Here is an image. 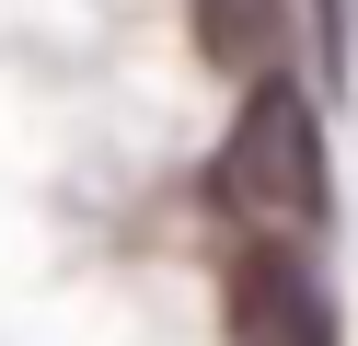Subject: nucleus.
Segmentation results:
<instances>
[{
	"label": "nucleus",
	"mask_w": 358,
	"mask_h": 346,
	"mask_svg": "<svg viewBox=\"0 0 358 346\" xmlns=\"http://www.w3.org/2000/svg\"><path fill=\"white\" fill-rule=\"evenodd\" d=\"M208 208L220 219H243L255 243H312L335 208V173H324V115L301 104V92L266 69L255 92H243L231 138L208 150Z\"/></svg>",
	"instance_id": "nucleus-1"
},
{
	"label": "nucleus",
	"mask_w": 358,
	"mask_h": 346,
	"mask_svg": "<svg viewBox=\"0 0 358 346\" xmlns=\"http://www.w3.org/2000/svg\"><path fill=\"white\" fill-rule=\"evenodd\" d=\"M220 300H231V346H347L301 243H243L231 277H220Z\"/></svg>",
	"instance_id": "nucleus-2"
},
{
	"label": "nucleus",
	"mask_w": 358,
	"mask_h": 346,
	"mask_svg": "<svg viewBox=\"0 0 358 346\" xmlns=\"http://www.w3.org/2000/svg\"><path fill=\"white\" fill-rule=\"evenodd\" d=\"M196 46L220 69H266L278 58V0H196Z\"/></svg>",
	"instance_id": "nucleus-3"
}]
</instances>
